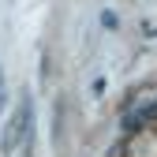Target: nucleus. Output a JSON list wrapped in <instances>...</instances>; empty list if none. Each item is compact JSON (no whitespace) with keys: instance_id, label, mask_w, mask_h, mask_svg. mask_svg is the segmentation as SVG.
Returning <instances> with one entry per match:
<instances>
[{"instance_id":"f257e3e1","label":"nucleus","mask_w":157,"mask_h":157,"mask_svg":"<svg viewBox=\"0 0 157 157\" xmlns=\"http://www.w3.org/2000/svg\"><path fill=\"white\" fill-rule=\"evenodd\" d=\"M30 131H34V109L23 97V101H19V116H11V124L4 131V153H15V146L26 150L30 146Z\"/></svg>"},{"instance_id":"f03ea898","label":"nucleus","mask_w":157,"mask_h":157,"mask_svg":"<svg viewBox=\"0 0 157 157\" xmlns=\"http://www.w3.org/2000/svg\"><path fill=\"white\" fill-rule=\"evenodd\" d=\"M0 105H4V82H0Z\"/></svg>"}]
</instances>
